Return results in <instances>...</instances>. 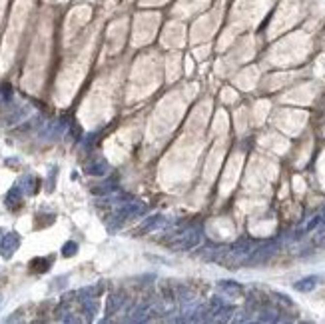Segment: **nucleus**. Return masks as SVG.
Segmentation results:
<instances>
[{
  "mask_svg": "<svg viewBox=\"0 0 325 324\" xmlns=\"http://www.w3.org/2000/svg\"><path fill=\"white\" fill-rule=\"evenodd\" d=\"M146 204L140 202V200H134L132 196L122 200L116 204V208H114V214L108 218V228L110 230H116L120 228V226L128 220H132V218H140L142 214H146Z\"/></svg>",
  "mask_w": 325,
  "mask_h": 324,
  "instance_id": "f257e3e1",
  "label": "nucleus"
},
{
  "mask_svg": "<svg viewBox=\"0 0 325 324\" xmlns=\"http://www.w3.org/2000/svg\"><path fill=\"white\" fill-rule=\"evenodd\" d=\"M200 242H202V228L200 226H188V228L180 230L177 234H174V238L168 240V246L176 252H186L200 246Z\"/></svg>",
  "mask_w": 325,
  "mask_h": 324,
  "instance_id": "f03ea898",
  "label": "nucleus"
},
{
  "mask_svg": "<svg viewBox=\"0 0 325 324\" xmlns=\"http://www.w3.org/2000/svg\"><path fill=\"white\" fill-rule=\"evenodd\" d=\"M278 248H280V242H278V240H269V242H266V244H262V246L255 244L253 252L248 256L246 266H257V264L267 262L269 258H271L275 252H278Z\"/></svg>",
  "mask_w": 325,
  "mask_h": 324,
  "instance_id": "7ed1b4c3",
  "label": "nucleus"
},
{
  "mask_svg": "<svg viewBox=\"0 0 325 324\" xmlns=\"http://www.w3.org/2000/svg\"><path fill=\"white\" fill-rule=\"evenodd\" d=\"M20 246V234L18 232H8L2 236V240H0V256L2 258H12L14 252L18 250Z\"/></svg>",
  "mask_w": 325,
  "mask_h": 324,
  "instance_id": "20e7f679",
  "label": "nucleus"
},
{
  "mask_svg": "<svg viewBox=\"0 0 325 324\" xmlns=\"http://www.w3.org/2000/svg\"><path fill=\"white\" fill-rule=\"evenodd\" d=\"M112 170V166L108 164V160L102 158V156H94L86 162V166H84V172L90 174V176H106L108 172Z\"/></svg>",
  "mask_w": 325,
  "mask_h": 324,
  "instance_id": "39448f33",
  "label": "nucleus"
},
{
  "mask_svg": "<svg viewBox=\"0 0 325 324\" xmlns=\"http://www.w3.org/2000/svg\"><path fill=\"white\" fill-rule=\"evenodd\" d=\"M168 224V218L164 216V214H152V216H148L142 224H140V228L136 230V232H154V230H162L164 226Z\"/></svg>",
  "mask_w": 325,
  "mask_h": 324,
  "instance_id": "423d86ee",
  "label": "nucleus"
},
{
  "mask_svg": "<svg viewBox=\"0 0 325 324\" xmlns=\"http://www.w3.org/2000/svg\"><path fill=\"white\" fill-rule=\"evenodd\" d=\"M154 312V304L150 302H140L138 306H134L132 310H130V316L126 318L128 322H144V320H148L150 314Z\"/></svg>",
  "mask_w": 325,
  "mask_h": 324,
  "instance_id": "0eeeda50",
  "label": "nucleus"
},
{
  "mask_svg": "<svg viewBox=\"0 0 325 324\" xmlns=\"http://www.w3.org/2000/svg\"><path fill=\"white\" fill-rule=\"evenodd\" d=\"M18 186H20L22 194H26V196H34V194L40 190V178L34 176V174H24L18 180Z\"/></svg>",
  "mask_w": 325,
  "mask_h": 324,
  "instance_id": "6e6552de",
  "label": "nucleus"
},
{
  "mask_svg": "<svg viewBox=\"0 0 325 324\" xmlns=\"http://www.w3.org/2000/svg\"><path fill=\"white\" fill-rule=\"evenodd\" d=\"M90 192L96 194V196H108V194L118 192V180H116V178H108V180H104V182L94 184L90 188Z\"/></svg>",
  "mask_w": 325,
  "mask_h": 324,
  "instance_id": "1a4fd4ad",
  "label": "nucleus"
},
{
  "mask_svg": "<svg viewBox=\"0 0 325 324\" xmlns=\"http://www.w3.org/2000/svg\"><path fill=\"white\" fill-rule=\"evenodd\" d=\"M78 300H80V306H82V312L86 314V320H94V316L98 314V308H100L98 298L96 296H82Z\"/></svg>",
  "mask_w": 325,
  "mask_h": 324,
  "instance_id": "9d476101",
  "label": "nucleus"
},
{
  "mask_svg": "<svg viewBox=\"0 0 325 324\" xmlns=\"http://www.w3.org/2000/svg\"><path fill=\"white\" fill-rule=\"evenodd\" d=\"M126 302V296L124 294H110V298L106 300V318L118 314L122 310V306Z\"/></svg>",
  "mask_w": 325,
  "mask_h": 324,
  "instance_id": "9b49d317",
  "label": "nucleus"
},
{
  "mask_svg": "<svg viewBox=\"0 0 325 324\" xmlns=\"http://www.w3.org/2000/svg\"><path fill=\"white\" fill-rule=\"evenodd\" d=\"M218 288L222 290L223 294L234 296V298L243 294V286H241L239 282H234V280H220V282H218Z\"/></svg>",
  "mask_w": 325,
  "mask_h": 324,
  "instance_id": "f8f14e48",
  "label": "nucleus"
},
{
  "mask_svg": "<svg viewBox=\"0 0 325 324\" xmlns=\"http://www.w3.org/2000/svg\"><path fill=\"white\" fill-rule=\"evenodd\" d=\"M319 284V276H315V274H311V276H305L301 280H297L294 284V288L297 290V292H311V290H315Z\"/></svg>",
  "mask_w": 325,
  "mask_h": 324,
  "instance_id": "ddd939ff",
  "label": "nucleus"
},
{
  "mask_svg": "<svg viewBox=\"0 0 325 324\" xmlns=\"http://www.w3.org/2000/svg\"><path fill=\"white\" fill-rule=\"evenodd\" d=\"M22 190H20V186L16 184V186H12L10 190H8V194H6V206L10 208V210H16L20 204H22Z\"/></svg>",
  "mask_w": 325,
  "mask_h": 324,
  "instance_id": "4468645a",
  "label": "nucleus"
},
{
  "mask_svg": "<svg viewBox=\"0 0 325 324\" xmlns=\"http://www.w3.org/2000/svg\"><path fill=\"white\" fill-rule=\"evenodd\" d=\"M323 222V212H319V214H315V216H311L310 220H307L299 230H295V238H301L303 234H307V232H311V230H315L317 226Z\"/></svg>",
  "mask_w": 325,
  "mask_h": 324,
  "instance_id": "2eb2a0df",
  "label": "nucleus"
},
{
  "mask_svg": "<svg viewBox=\"0 0 325 324\" xmlns=\"http://www.w3.org/2000/svg\"><path fill=\"white\" fill-rule=\"evenodd\" d=\"M52 264V258H34V260L30 262V268L34 272H46Z\"/></svg>",
  "mask_w": 325,
  "mask_h": 324,
  "instance_id": "dca6fc26",
  "label": "nucleus"
},
{
  "mask_svg": "<svg viewBox=\"0 0 325 324\" xmlns=\"http://www.w3.org/2000/svg\"><path fill=\"white\" fill-rule=\"evenodd\" d=\"M76 252H78V244H76L74 240L66 242V244L62 246V256H64V258H70V256H74Z\"/></svg>",
  "mask_w": 325,
  "mask_h": 324,
  "instance_id": "f3484780",
  "label": "nucleus"
},
{
  "mask_svg": "<svg viewBox=\"0 0 325 324\" xmlns=\"http://www.w3.org/2000/svg\"><path fill=\"white\" fill-rule=\"evenodd\" d=\"M56 172H58V168H56V166H54V168H50V174H48V182H46V184H48V186H46V190H48V192H52V190H54V176H56Z\"/></svg>",
  "mask_w": 325,
  "mask_h": 324,
  "instance_id": "a211bd4d",
  "label": "nucleus"
},
{
  "mask_svg": "<svg viewBox=\"0 0 325 324\" xmlns=\"http://www.w3.org/2000/svg\"><path fill=\"white\" fill-rule=\"evenodd\" d=\"M0 98L6 100V102L12 98V88H10V84H4L2 88H0Z\"/></svg>",
  "mask_w": 325,
  "mask_h": 324,
  "instance_id": "6ab92c4d",
  "label": "nucleus"
},
{
  "mask_svg": "<svg viewBox=\"0 0 325 324\" xmlns=\"http://www.w3.org/2000/svg\"><path fill=\"white\" fill-rule=\"evenodd\" d=\"M0 302H2V296H0Z\"/></svg>",
  "mask_w": 325,
  "mask_h": 324,
  "instance_id": "aec40b11",
  "label": "nucleus"
}]
</instances>
